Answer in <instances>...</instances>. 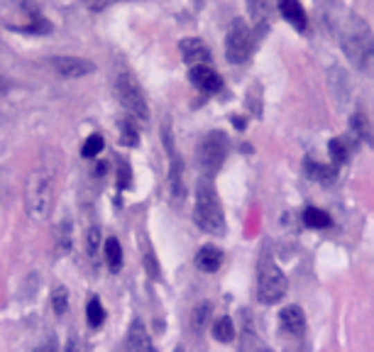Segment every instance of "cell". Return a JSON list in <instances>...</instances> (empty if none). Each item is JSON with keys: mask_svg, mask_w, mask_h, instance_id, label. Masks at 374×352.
<instances>
[{"mask_svg": "<svg viewBox=\"0 0 374 352\" xmlns=\"http://www.w3.org/2000/svg\"><path fill=\"white\" fill-rule=\"evenodd\" d=\"M338 27V42L343 47L345 57L350 59L357 71L362 73H374V32L369 30V25L355 12H343L335 20Z\"/></svg>", "mask_w": 374, "mask_h": 352, "instance_id": "obj_1", "label": "cell"}, {"mask_svg": "<svg viewBox=\"0 0 374 352\" xmlns=\"http://www.w3.org/2000/svg\"><path fill=\"white\" fill-rule=\"evenodd\" d=\"M193 218H196L198 228L206 230V233H211V235H223L225 233L223 208H220V201H218V196H215V188L211 186V182L198 184Z\"/></svg>", "mask_w": 374, "mask_h": 352, "instance_id": "obj_2", "label": "cell"}, {"mask_svg": "<svg viewBox=\"0 0 374 352\" xmlns=\"http://www.w3.org/2000/svg\"><path fill=\"white\" fill-rule=\"evenodd\" d=\"M228 150H230V140L225 132L220 130H213V132H208L196 147V164L203 174L211 179V176L218 174V169L223 166L225 157H228Z\"/></svg>", "mask_w": 374, "mask_h": 352, "instance_id": "obj_3", "label": "cell"}, {"mask_svg": "<svg viewBox=\"0 0 374 352\" xmlns=\"http://www.w3.org/2000/svg\"><path fill=\"white\" fill-rule=\"evenodd\" d=\"M115 94H118L120 105H123L132 118L140 120V123L150 120V108H147L145 91L140 88V83L135 81L132 73H118V76H115Z\"/></svg>", "mask_w": 374, "mask_h": 352, "instance_id": "obj_4", "label": "cell"}, {"mask_svg": "<svg viewBox=\"0 0 374 352\" xmlns=\"http://www.w3.org/2000/svg\"><path fill=\"white\" fill-rule=\"evenodd\" d=\"M286 289H289L286 274L269 257H265L260 262V276H257V299H260V303H276V301H281V296H286Z\"/></svg>", "mask_w": 374, "mask_h": 352, "instance_id": "obj_5", "label": "cell"}, {"mask_svg": "<svg viewBox=\"0 0 374 352\" xmlns=\"http://www.w3.org/2000/svg\"><path fill=\"white\" fill-rule=\"evenodd\" d=\"M52 176L44 174V171H35L27 182V211L32 213L35 218H44L52 208Z\"/></svg>", "mask_w": 374, "mask_h": 352, "instance_id": "obj_6", "label": "cell"}, {"mask_svg": "<svg viewBox=\"0 0 374 352\" xmlns=\"http://www.w3.org/2000/svg\"><path fill=\"white\" fill-rule=\"evenodd\" d=\"M252 49H255V37H252L249 27L238 17V20H233L228 37H225V57L230 64H244Z\"/></svg>", "mask_w": 374, "mask_h": 352, "instance_id": "obj_7", "label": "cell"}, {"mask_svg": "<svg viewBox=\"0 0 374 352\" xmlns=\"http://www.w3.org/2000/svg\"><path fill=\"white\" fill-rule=\"evenodd\" d=\"M52 67L59 76L64 78H81L86 73L93 71V64L86 62V59H78V57H54L52 59Z\"/></svg>", "mask_w": 374, "mask_h": 352, "instance_id": "obj_8", "label": "cell"}, {"mask_svg": "<svg viewBox=\"0 0 374 352\" xmlns=\"http://www.w3.org/2000/svg\"><path fill=\"white\" fill-rule=\"evenodd\" d=\"M188 78H191L193 86L201 88L203 94H215V91L223 88V78L208 67V64H196V67H191Z\"/></svg>", "mask_w": 374, "mask_h": 352, "instance_id": "obj_9", "label": "cell"}, {"mask_svg": "<svg viewBox=\"0 0 374 352\" xmlns=\"http://www.w3.org/2000/svg\"><path fill=\"white\" fill-rule=\"evenodd\" d=\"M179 52H181L184 62L196 67V64H208L211 62V49L203 39L198 37H186V39L179 42Z\"/></svg>", "mask_w": 374, "mask_h": 352, "instance_id": "obj_10", "label": "cell"}, {"mask_svg": "<svg viewBox=\"0 0 374 352\" xmlns=\"http://www.w3.org/2000/svg\"><path fill=\"white\" fill-rule=\"evenodd\" d=\"M279 328L289 335H303L306 331V316H303L301 306H286L279 313Z\"/></svg>", "mask_w": 374, "mask_h": 352, "instance_id": "obj_11", "label": "cell"}, {"mask_svg": "<svg viewBox=\"0 0 374 352\" xmlns=\"http://www.w3.org/2000/svg\"><path fill=\"white\" fill-rule=\"evenodd\" d=\"M279 6V12L291 27H296V30H306V10L301 8L299 0H279L276 3Z\"/></svg>", "mask_w": 374, "mask_h": 352, "instance_id": "obj_12", "label": "cell"}, {"mask_svg": "<svg viewBox=\"0 0 374 352\" xmlns=\"http://www.w3.org/2000/svg\"><path fill=\"white\" fill-rule=\"evenodd\" d=\"M220 264H223V252H220L215 245H203L201 249L196 252V267L201 272H218Z\"/></svg>", "mask_w": 374, "mask_h": 352, "instance_id": "obj_13", "label": "cell"}, {"mask_svg": "<svg viewBox=\"0 0 374 352\" xmlns=\"http://www.w3.org/2000/svg\"><path fill=\"white\" fill-rule=\"evenodd\" d=\"M127 352H157L142 321H132L130 333H127Z\"/></svg>", "mask_w": 374, "mask_h": 352, "instance_id": "obj_14", "label": "cell"}, {"mask_svg": "<svg viewBox=\"0 0 374 352\" xmlns=\"http://www.w3.org/2000/svg\"><path fill=\"white\" fill-rule=\"evenodd\" d=\"M103 254H105V264L110 267V272H120V267H123V249H120L118 240H115V238L105 240Z\"/></svg>", "mask_w": 374, "mask_h": 352, "instance_id": "obj_15", "label": "cell"}, {"mask_svg": "<svg viewBox=\"0 0 374 352\" xmlns=\"http://www.w3.org/2000/svg\"><path fill=\"white\" fill-rule=\"evenodd\" d=\"M306 171L313 182H321V184H332L335 182V174H338L335 166L316 164V161H306Z\"/></svg>", "mask_w": 374, "mask_h": 352, "instance_id": "obj_16", "label": "cell"}, {"mask_svg": "<svg viewBox=\"0 0 374 352\" xmlns=\"http://www.w3.org/2000/svg\"><path fill=\"white\" fill-rule=\"evenodd\" d=\"M235 323H233V318L230 316H223V318H218V321L213 323V337L218 342H233L235 340Z\"/></svg>", "mask_w": 374, "mask_h": 352, "instance_id": "obj_17", "label": "cell"}, {"mask_svg": "<svg viewBox=\"0 0 374 352\" xmlns=\"http://www.w3.org/2000/svg\"><path fill=\"white\" fill-rule=\"evenodd\" d=\"M303 223L308 225V228L313 230H321V228H330V215H328L326 211H321V208H306L303 211Z\"/></svg>", "mask_w": 374, "mask_h": 352, "instance_id": "obj_18", "label": "cell"}, {"mask_svg": "<svg viewBox=\"0 0 374 352\" xmlns=\"http://www.w3.org/2000/svg\"><path fill=\"white\" fill-rule=\"evenodd\" d=\"M350 127H353V132L357 135V140L367 142V145L374 147V135H372V127L367 125V120H364L362 113H355L353 120H350Z\"/></svg>", "mask_w": 374, "mask_h": 352, "instance_id": "obj_19", "label": "cell"}, {"mask_svg": "<svg viewBox=\"0 0 374 352\" xmlns=\"http://www.w3.org/2000/svg\"><path fill=\"white\" fill-rule=\"evenodd\" d=\"M328 152H330V157H332V161H335V164H345V161L350 159V147H348V142H345L343 137H335V140H330Z\"/></svg>", "mask_w": 374, "mask_h": 352, "instance_id": "obj_20", "label": "cell"}, {"mask_svg": "<svg viewBox=\"0 0 374 352\" xmlns=\"http://www.w3.org/2000/svg\"><path fill=\"white\" fill-rule=\"evenodd\" d=\"M86 321H89L91 328H100L105 321V311H103V306H100L98 299H91L89 306H86Z\"/></svg>", "mask_w": 374, "mask_h": 352, "instance_id": "obj_21", "label": "cell"}, {"mask_svg": "<svg viewBox=\"0 0 374 352\" xmlns=\"http://www.w3.org/2000/svg\"><path fill=\"white\" fill-rule=\"evenodd\" d=\"M240 352H271V350L265 345V342L257 340V335L252 333V328H247V331H244L242 347H240Z\"/></svg>", "mask_w": 374, "mask_h": 352, "instance_id": "obj_22", "label": "cell"}, {"mask_svg": "<svg viewBox=\"0 0 374 352\" xmlns=\"http://www.w3.org/2000/svg\"><path fill=\"white\" fill-rule=\"evenodd\" d=\"M249 15L255 17L257 22L267 20L269 17V8H271V0H249Z\"/></svg>", "mask_w": 374, "mask_h": 352, "instance_id": "obj_23", "label": "cell"}, {"mask_svg": "<svg viewBox=\"0 0 374 352\" xmlns=\"http://www.w3.org/2000/svg\"><path fill=\"white\" fill-rule=\"evenodd\" d=\"M103 147H105L103 137H100V135H91L89 140H86V145H83L81 155L86 157V159H93V157H98L100 152H103Z\"/></svg>", "mask_w": 374, "mask_h": 352, "instance_id": "obj_24", "label": "cell"}, {"mask_svg": "<svg viewBox=\"0 0 374 352\" xmlns=\"http://www.w3.org/2000/svg\"><path fill=\"white\" fill-rule=\"evenodd\" d=\"M52 306H54V313L57 316H64L69 308V291L64 289V286H57L52 294Z\"/></svg>", "mask_w": 374, "mask_h": 352, "instance_id": "obj_25", "label": "cell"}, {"mask_svg": "<svg viewBox=\"0 0 374 352\" xmlns=\"http://www.w3.org/2000/svg\"><path fill=\"white\" fill-rule=\"evenodd\" d=\"M120 145H127V147L137 145V130L132 127L130 120H123V123H120Z\"/></svg>", "mask_w": 374, "mask_h": 352, "instance_id": "obj_26", "label": "cell"}, {"mask_svg": "<svg viewBox=\"0 0 374 352\" xmlns=\"http://www.w3.org/2000/svg\"><path fill=\"white\" fill-rule=\"evenodd\" d=\"M208 318H211V303L196 306V311H193V328H196V331H203V326L208 323Z\"/></svg>", "mask_w": 374, "mask_h": 352, "instance_id": "obj_27", "label": "cell"}, {"mask_svg": "<svg viewBox=\"0 0 374 352\" xmlns=\"http://www.w3.org/2000/svg\"><path fill=\"white\" fill-rule=\"evenodd\" d=\"M132 184V169L127 161H118V188H127Z\"/></svg>", "mask_w": 374, "mask_h": 352, "instance_id": "obj_28", "label": "cell"}, {"mask_svg": "<svg viewBox=\"0 0 374 352\" xmlns=\"http://www.w3.org/2000/svg\"><path fill=\"white\" fill-rule=\"evenodd\" d=\"M98 247H100V228H91L89 235H86V249H89L91 257H96Z\"/></svg>", "mask_w": 374, "mask_h": 352, "instance_id": "obj_29", "label": "cell"}, {"mask_svg": "<svg viewBox=\"0 0 374 352\" xmlns=\"http://www.w3.org/2000/svg\"><path fill=\"white\" fill-rule=\"evenodd\" d=\"M93 10H100V8H105V6H110V3H115V0H86Z\"/></svg>", "mask_w": 374, "mask_h": 352, "instance_id": "obj_30", "label": "cell"}, {"mask_svg": "<svg viewBox=\"0 0 374 352\" xmlns=\"http://www.w3.org/2000/svg\"><path fill=\"white\" fill-rule=\"evenodd\" d=\"M233 125H235V127H238V130H244V127H247L244 118H240V115H233Z\"/></svg>", "mask_w": 374, "mask_h": 352, "instance_id": "obj_31", "label": "cell"}, {"mask_svg": "<svg viewBox=\"0 0 374 352\" xmlns=\"http://www.w3.org/2000/svg\"><path fill=\"white\" fill-rule=\"evenodd\" d=\"M64 352H78V342L76 340H69L66 347H64Z\"/></svg>", "mask_w": 374, "mask_h": 352, "instance_id": "obj_32", "label": "cell"}, {"mask_svg": "<svg viewBox=\"0 0 374 352\" xmlns=\"http://www.w3.org/2000/svg\"><path fill=\"white\" fill-rule=\"evenodd\" d=\"M37 352H54V340H49V345H42Z\"/></svg>", "mask_w": 374, "mask_h": 352, "instance_id": "obj_33", "label": "cell"}, {"mask_svg": "<svg viewBox=\"0 0 374 352\" xmlns=\"http://www.w3.org/2000/svg\"><path fill=\"white\" fill-rule=\"evenodd\" d=\"M177 352H186V350H184V347H177Z\"/></svg>", "mask_w": 374, "mask_h": 352, "instance_id": "obj_34", "label": "cell"}]
</instances>
